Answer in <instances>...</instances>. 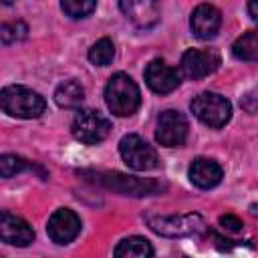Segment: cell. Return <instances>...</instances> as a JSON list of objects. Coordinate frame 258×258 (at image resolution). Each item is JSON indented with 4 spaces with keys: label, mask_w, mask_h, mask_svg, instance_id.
<instances>
[{
    "label": "cell",
    "mask_w": 258,
    "mask_h": 258,
    "mask_svg": "<svg viewBox=\"0 0 258 258\" xmlns=\"http://www.w3.org/2000/svg\"><path fill=\"white\" fill-rule=\"evenodd\" d=\"M73 137L85 145H97L111 133V121L95 109H83L75 115L71 125Z\"/></svg>",
    "instance_id": "obj_5"
},
{
    "label": "cell",
    "mask_w": 258,
    "mask_h": 258,
    "mask_svg": "<svg viewBox=\"0 0 258 258\" xmlns=\"http://www.w3.org/2000/svg\"><path fill=\"white\" fill-rule=\"evenodd\" d=\"M222 175H224V171H222L220 163L214 159H208V157H198L189 165V179L194 185H198L202 189L216 187L222 181Z\"/></svg>",
    "instance_id": "obj_15"
},
{
    "label": "cell",
    "mask_w": 258,
    "mask_h": 258,
    "mask_svg": "<svg viewBox=\"0 0 258 258\" xmlns=\"http://www.w3.org/2000/svg\"><path fill=\"white\" fill-rule=\"evenodd\" d=\"M0 105L4 113L18 119H36L46 109V101L42 99V95L22 85L4 87L0 93Z\"/></svg>",
    "instance_id": "obj_2"
},
{
    "label": "cell",
    "mask_w": 258,
    "mask_h": 258,
    "mask_svg": "<svg viewBox=\"0 0 258 258\" xmlns=\"http://www.w3.org/2000/svg\"><path fill=\"white\" fill-rule=\"evenodd\" d=\"M105 103L117 117H129L139 109L141 93L135 81L125 73H115L105 87Z\"/></svg>",
    "instance_id": "obj_1"
},
{
    "label": "cell",
    "mask_w": 258,
    "mask_h": 258,
    "mask_svg": "<svg viewBox=\"0 0 258 258\" xmlns=\"http://www.w3.org/2000/svg\"><path fill=\"white\" fill-rule=\"evenodd\" d=\"M26 167V161L20 157V155H14V153H4L0 157V175L4 179L16 175L18 171H22Z\"/></svg>",
    "instance_id": "obj_22"
},
{
    "label": "cell",
    "mask_w": 258,
    "mask_h": 258,
    "mask_svg": "<svg viewBox=\"0 0 258 258\" xmlns=\"http://www.w3.org/2000/svg\"><path fill=\"white\" fill-rule=\"evenodd\" d=\"M46 232H48V238L54 242V244H69L73 242L79 232H81V218L69 210V208H60L56 210L50 218H48V224H46Z\"/></svg>",
    "instance_id": "obj_10"
},
{
    "label": "cell",
    "mask_w": 258,
    "mask_h": 258,
    "mask_svg": "<svg viewBox=\"0 0 258 258\" xmlns=\"http://www.w3.org/2000/svg\"><path fill=\"white\" fill-rule=\"evenodd\" d=\"M97 181L119 191V194H127V196H151V194H159L165 189V183L155 181V179H137L125 173H97Z\"/></svg>",
    "instance_id": "obj_7"
},
{
    "label": "cell",
    "mask_w": 258,
    "mask_h": 258,
    "mask_svg": "<svg viewBox=\"0 0 258 258\" xmlns=\"http://www.w3.org/2000/svg\"><path fill=\"white\" fill-rule=\"evenodd\" d=\"M149 228L167 238L196 236L206 230V222L200 214H183V216H147Z\"/></svg>",
    "instance_id": "obj_4"
},
{
    "label": "cell",
    "mask_w": 258,
    "mask_h": 258,
    "mask_svg": "<svg viewBox=\"0 0 258 258\" xmlns=\"http://www.w3.org/2000/svg\"><path fill=\"white\" fill-rule=\"evenodd\" d=\"M248 12H250L252 20L258 22V0H250V2H248Z\"/></svg>",
    "instance_id": "obj_24"
},
{
    "label": "cell",
    "mask_w": 258,
    "mask_h": 258,
    "mask_svg": "<svg viewBox=\"0 0 258 258\" xmlns=\"http://www.w3.org/2000/svg\"><path fill=\"white\" fill-rule=\"evenodd\" d=\"M222 58L218 50L214 48H189L181 56V73L187 79L200 81L208 75H212L220 67Z\"/></svg>",
    "instance_id": "obj_9"
},
{
    "label": "cell",
    "mask_w": 258,
    "mask_h": 258,
    "mask_svg": "<svg viewBox=\"0 0 258 258\" xmlns=\"http://www.w3.org/2000/svg\"><path fill=\"white\" fill-rule=\"evenodd\" d=\"M115 56V44L111 38H101L97 40L91 50H89V60L95 64V67H107Z\"/></svg>",
    "instance_id": "obj_19"
},
{
    "label": "cell",
    "mask_w": 258,
    "mask_h": 258,
    "mask_svg": "<svg viewBox=\"0 0 258 258\" xmlns=\"http://www.w3.org/2000/svg\"><path fill=\"white\" fill-rule=\"evenodd\" d=\"M220 226L228 232H240L242 230V220L232 216V214H226V216H220Z\"/></svg>",
    "instance_id": "obj_23"
},
{
    "label": "cell",
    "mask_w": 258,
    "mask_h": 258,
    "mask_svg": "<svg viewBox=\"0 0 258 258\" xmlns=\"http://www.w3.org/2000/svg\"><path fill=\"white\" fill-rule=\"evenodd\" d=\"M187 137V119L183 113L167 109L157 117V127H155V139L163 147H179L183 145Z\"/></svg>",
    "instance_id": "obj_8"
},
{
    "label": "cell",
    "mask_w": 258,
    "mask_h": 258,
    "mask_svg": "<svg viewBox=\"0 0 258 258\" xmlns=\"http://www.w3.org/2000/svg\"><path fill=\"white\" fill-rule=\"evenodd\" d=\"M60 6L71 18H83L95 10L97 0H62Z\"/></svg>",
    "instance_id": "obj_21"
},
{
    "label": "cell",
    "mask_w": 258,
    "mask_h": 258,
    "mask_svg": "<svg viewBox=\"0 0 258 258\" xmlns=\"http://www.w3.org/2000/svg\"><path fill=\"white\" fill-rule=\"evenodd\" d=\"M2 2H4V4H12V0H2Z\"/></svg>",
    "instance_id": "obj_25"
},
{
    "label": "cell",
    "mask_w": 258,
    "mask_h": 258,
    "mask_svg": "<svg viewBox=\"0 0 258 258\" xmlns=\"http://www.w3.org/2000/svg\"><path fill=\"white\" fill-rule=\"evenodd\" d=\"M232 52L236 58L246 60V62H258V30H250L242 34L234 44Z\"/></svg>",
    "instance_id": "obj_18"
},
{
    "label": "cell",
    "mask_w": 258,
    "mask_h": 258,
    "mask_svg": "<svg viewBox=\"0 0 258 258\" xmlns=\"http://www.w3.org/2000/svg\"><path fill=\"white\" fill-rule=\"evenodd\" d=\"M191 113L208 127H224L230 117H232V105L226 97L218 95V93H200L198 97H194V101L189 103Z\"/></svg>",
    "instance_id": "obj_3"
},
{
    "label": "cell",
    "mask_w": 258,
    "mask_h": 258,
    "mask_svg": "<svg viewBox=\"0 0 258 258\" xmlns=\"http://www.w3.org/2000/svg\"><path fill=\"white\" fill-rule=\"evenodd\" d=\"M151 254H153L151 244L141 236L125 238L115 248V256L117 258H145V256H151Z\"/></svg>",
    "instance_id": "obj_17"
},
{
    "label": "cell",
    "mask_w": 258,
    "mask_h": 258,
    "mask_svg": "<svg viewBox=\"0 0 258 258\" xmlns=\"http://www.w3.org/2000/svg\"><path fill=\"white\" fill-rule=\"evenodd\" d=\"M121 12L139 28H151L159 20V0H117Z\"/></svg>",
    "instance_id": "obj_13"
},
{
    "label": "cell",
    "mask_w": 258,
    "mask_h": 258,
    "mask_svg": "<svg viewBox=\"0 0 258 258\" xmlns=\"http://www.w3.org/2000/svg\"><path fill=\"white\" fill-rule=\"evenodd\" d=\"M220 26H222V14L216 6L200 4L194 8L191 18H189V28L194 36H198L200 40H210L218 34Z\"/></svg>",
    "instance_id": "obj_12"
},
{
    "label": "cell",
    "mask_w": 258,
    "mask_h": 258,
    "mask_svg": "<svg viewBox=\"0 0 258 258\" xmlns=\"http://www.w3.org/2000/svg\"><path fill=\"white\" fill-rule=\"evenodd\" d=\"M85 101V89L75 79L60 83L54 91V103L62 109H77Z\"/></svg>",
    "instance_id": "obj_16"
},
{
    "label": "cell",
    "mask_w": 258,
    "mask_h": 258,
    "mask_svg": "<svg viewBox=\"0 0 258 258\" xmlns=\"http://www.w3.org/2000/svg\"><path fill=\"white\" fill-rule=\"evenodd\" d=\"M119 153L123 161L135 171H149L159 165L157 151L139 135L129 133L119 141Z\"/></svg>",
    "instance_id": "obj_6"
},
{
    "label": "cell",
    "mask_w": 258,
    "mask_h": 258,
    "mask_svg": "<svg viewBox=\"0 0 258 258\" xmlns=\"http://www.w3.org/2000/svg\"><path fill=\"white\" fill-rule=\"evenodd\" d=\"M28 34V26L22 20H12V22H4L0 26V38L4 44H12L18 40H24Z\"/></svg>",
    "instance_id": "obj_20"
},
{
    "label": "cell",
    "mask_w": 258,
    "mask_h": 258,
    "mask_svg": "<svg viewBox=\"0 0 258 258\" xmlns=\"http://www.w3.org/2000/svg\"><path fill=\"white\" fill-rule=\"evenodd\" d=\"M0 238H2V242L10 244V246L24 248L34 240V232L26 220H22L14 214L2 212L0 214Z\"/></svg>",
    "instance_id": "obj_14"
},
{
    "label": "cell",
    "mask_w": 258,
    "mask_h": 258,
    "mask_svg": "<svg viewBox=\"0 0 258 258\" xmlns=\"http://www.w3.org/2000/svg\"><path fill=\"white\" fill-rule=\"evenodd\" d=\"M147 87L157 95H167L179 87V73L177 69L169 67L165 60L155 58L151 60L143 71Z\"/></svg>",
    "instance_id": "obj_11"
}]
</instances>
